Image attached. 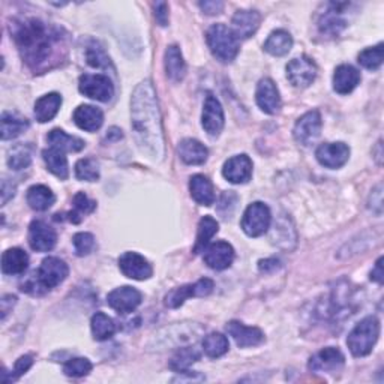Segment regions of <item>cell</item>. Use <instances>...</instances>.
Instances as JSON below:
<instances>
[{"label":"cell","instance_id":"cell-1","mask_svg":"<svg viewBox=\"0 0 384 384\" xmlns=\"http://www.w3.org/2000/svg\"><path fill=\"white\" fill-rule=\"evenodd\" d=\"M9 28L23 60L36 74L51 69L67 55V38L56 26L29 17L14 20Z\"/></svg>","mask_w":384,"mask_h":384},{"label":"cell","instance_id":"cell-2","mask_svg":"<svg viewBox=\"0 0 384 384\" xmlns=\"http://www.w3.org/2000/svg\"><path fill=\"white\" fill-rule=\"evenodd\" d=\"M131 126L138 149L153 161L164 157L162 122L155 87L150 80L140 83L131 98Z\"/></svg>","mask_w":384,"mask_h":384},{"label":"cell","instance_id":"cell-3","mask_svg":"<svg viewBox=\"0 0 384 384\" xmlns=\"http://www.w3.org/2000/svg\"><path fill=\"white\" fill-rule=\"evenodd\" d=\"M68 275L69 267L65 261L57 257H48L41 263L40 269L32 275V278L26 281L21 290L33 294V296H40V294L60 286Z\"/></svg>","mask_w":384,"mask_h":384},{"label":"cell","instance_id":"cell-4","mask_svg":"<svg viewBox=\"0 0 384 384\" xmlns=\"http://www.w3.org/2000/svg\"><path fill=\"white\" fill-rule=\"evenodd\" d=\"M380 337V322L373 317H365L359 324H356L347 338V345L354 357L368 356L374 350Z\"/></svg>","mask_w":384,"mask_h":384},{"label":"cell","instance_id":"cell-5","mask_svg":"<svg viewBox=\"0 0 384 384\" xmlns=\"http://www.w3.org/2000/svg\"><path fill=\"white\" fill-rule=\"evenodd\" d=\"M212 55L224 63L233 62L239 53V40L225 24H213L206 33Z\"/></svg>","mask_w":384,"mask_h":384},{"label":"cell","instance_id":"cell-6","mask_svg":"<svg viewBox=\"0 0 384 384\" xmlns=\"http://www.w3.org/2000/svg\"><path fill=\"white\" fill-rule=\"evenodd\" d=\"M272 215L264 203H252L242 218V230L249 237H260L271 228Z\"/></svg>","mask_w":384,"mask_h":384},{"label":"cell","instance_id":"cell-7","mask_svg":"<svg viewBox=\"0 0 384 384\" xmlns=\"http://www.w3.org/2000/svg\"><path fill=\"white\" fill-rule=\"evenodd\" d=\"M80 92L95 101L108 102L114 95V86L107 75L83 74L79 81Z\"/></svg>","mask_w":384,"mask_h":384},{"label":"cell","instance_id":"cell-8","mask_svg":"<svg viewBox=\"0 0 384 384\" xmlns=\"http://www.w3.org/2000/svg\"><path fill=\"white\" fill-rule=\"evenodd\" d=\"M213 288H215V284H213V281L209 278H203V279L197 281L196 284L177 287V288L171 290L167 296H165V306L176 310V308H179V306H182L185 303V300L189 298L209 296V294L213 291Z\"/></svg>","mask_w":384,"mask_h":384},{"label":"cell","instance_id":"cell-9","mask_svg":"<svg viewBox=\"0 0 384 384\" xmlns=\"http://www.w3.org/2000/svg\"><path fill=\"white\" fill-rule=\"evenodd\" d=\"M322 116L317 110L305 113L303 116L296 122L293 130L294 140L302 146H311L315 143V140L320 137L322 132Z\"/></svg>","mask_w":384,"mask_h":384},{"label":"cell","instance_id":"cell-10","mask_svg":"<svg viewBox=\"0 0 384 384\" xmlns=\"http://www.w3.org/2000/svg\"><path fill=\"white\" fill-rule=\"evenodd\" d=\"M317 77V65L308 56L293 59L287 65V79L294 87H308Z\"/></svg>","mask_w":384,"mask_h":384},{"label":"cell","instance_id":"cell-11","mask_svg":"<svg viewBox=\"0 0 384 384\" xmlns=\"http://www.w3.org/2000/svg\"><path fill=\"white\" fill-rule=\"evenodd\" d=\"M143 296L137 288L125 286L113 290L107 296V303L119 314H130L138 308L142 303Z\"/></svg>","mask_w":384,"mask_h":384},{"label":"cell","instance_id":"cell-12","mask_svg":"<svg viewBox=\"0 0 384 384\" xmlns=\"http://www.w3.org/2000/svg\"><path fill=\"white\" fill-rule=\"evenodd\" d=\"M201 125L210 137H218L221 134L224 128V110L221 102L218 101L216 96L208 95L206 101L203 106V114H201Z\"/></svg>","mask_w":384,"mask_h":384},{"label":"cell","instance_id":"cell-13","mask_svg":"<svg viewBox=\"0 0 384 384\" xmlns=\"http://www.w3.org/2000/svg\"><path fill=\"white\" fill-rule=\"evenodd\" d=\"M120 272L135 281H146L153 275L152 264L137 252H125L119 259Z\"/></svg>","mask_w":384,"mask_h":384},{"label":"cell","instance_id":"cell-14","mask_svg":"<svg viewBox=\"0 0 384 384\" xmlns=\"http://www.w3.org/2000/svg\"><path fill=\"white\" fill-rule=\"evenodd\" d=\"M317 161L327 169H341L350 158V147L345 143H324L315 150Z\"/></svg>","mask_w":384,"mask_h":384},{"label":"cell","instance_id":"cell-15","mask_svg":"<svg viewBox=\"0 0 384 384\" xmlns=\"http://www.w3.org/2000/svg\"><path fill=\"white\" fill-rule=\"evenodd\" d=\"M345 365V356L339 349L326 347L315 353L308 363V368L314 373H338Z\"/></svg>","mask_w":384,"mask_h":384},{"label":"cell","instance_id":"cell-16","mask_svg":"<svg viewBox=\"0 0 384 384\" xmlns=\"http://www.w3.org/2000/svg\"><path fill=\"white\" fill-rule=\"evenodd\" d=\"M203 259L213 271H225L233 264L235 249L228 242H215L203 251Z\"/></svg>","mask_w":384,"mask_h":384},{"label":"cell","instance_id":"cell-17","mask_svg":"<svg viewBox=\"0 0 384 384\" xmlns=\"http://www.w3.org/2000/svg\"><path fill=\"white\" fill-rule=\"evenodd\" d=\"M57 235L44 221H33L29 227V245L36 252H48L56 247Z\"/></svg>","mask_w":384,"mask_h":384},{"label":"cell","instance_id":"cell-18","mask_svg":"<svg viewBox=\"0 0 384 384\" xmlns=\"http://www.w3.org/2000/svg\"><path fill=\"white\" fill-rule=\"evenodd\" d=\"M222 176L230 183L242 185L251 181L252 177V161L248 155H236L230 158L222 169Z\"/></svg>","mask_w":384,"mask_h":384},{"label":"cell","instance_id":"cell-19","mask_svg":"<svg viewBox=\"0 0 384 384\" xmlns=\"http://www.w3.org/2000/svg\"><path fill=\"white\" fill-rule=\"evenodd\" d=\"M255 101L261 111L266 114H276L281 110V96L273 80L263 79L257 84Z\"/></svg>","mask_w":384,"mask_h":384},{"label":"cell","instance_id":"cell-20","mask_svg":"<svg viewBox=\"0 0 384 384\" xmlns=\"http://www.w3.org/2000/svg\"><path fill=\"white\" fill-rule=\"evenodd\" d=\"M349 6V4H329L322 20L318 23L320 32L329 36H338L347 26V21L342 18V16L345 8Z\"/></svg>","mask_w":384,"mask_h":384},{"label":"cell","instance_id":"cell-21","mask_svg":"<svg viewBox=\"0 0 384 384\" xmlns=\"http://www.w3.org/2000/svg\"><path fill=\"white\" fill-rule=\"evenodd\" d=\"M227 332L240 349L257 347L264 341V334L259 327H248L240 322H236V320L227 324Z\"/></svg>","mask_w":384,"mask_h":384},{"label":"cell","instance_id":"cell-22","mask_svg":"<svg viewBox=\"0 0 384 384\" xmlns=\"http://www.w3.org/2000/svg\"><path fill=\"white\" fill-rule=\"evenodd\" d=\"M261 21V16L257 11H248V9H240L237 11L232 24H233V33L236 35L237 40H248L255 32H257L259 26Z\"/></svg>","mask_w":384,"mask_h":384},{"label":"cell","instance_id":"cell-23","mask_svg":"<svg viewBox=\"0 0 384 384\" xmlns=\"http://www.w3.org/2000/svg\"><path fill=\"white\" fill-rule=\"evenodd\" d=\"M179 158H181L188 165H201L208 161L209 150L201 145L198 140L185 138L177 146Z\"/></svg>","mask_w":384,"mask_h":384},{"label":"cell","instance_id":"cell-24","mask_svg":"<svg viewBox=\"0 0 384 384\" xmlns=\"http://www.w3.org/2000/svg\"><path fill=\"white\" fill-rule=\"evenodd\" d=\"M75 125L87 132H95L104 123V114L94 106H80L74 111Z\"/></svg>","mask_w":384,"mask_h":384},{"label":"cell","instance_id":"cell-25","mask_svg":"<svg viewBox=\"0 0 384 384\" xmlns=\"http://www.w3.org/2000/svg\"><path fill=\"white\" fill-rule=\"evenodd\" d=\"M361 83V72L351 65H339L334 74V89L339 95L351 94Z\"/></svg>","mask_w":384,"mask_h":384},{"label":"cell","instance_id":"cell-26","mask_svg":"<svg viewBox=\"0 0 384 384\" xmlns=\"http://www.w3.org/2000/svg\"><path fill=\"white\" fill-rule=\"evenodd\" d=\"M165 72H167V77L174 81L179 83L185 79L186 75V63L183 60L182 51L177 45H170L165 50Z\"/></svg>","mask_w":384,"mask_h":384},{"label":"cell","instance_id":"cell-27","mask_svg":"<svg viewBox=\"0 0 384 384\" xmlns=\"http://www.w3.org/2000/svg\"><path fill=\"white\" fill-rule=\"evenodd\" d=\"M189 191L191 197L194 198L201 206H212L215 203V191L213 185L206 176L196 174L191 177L189 181Z\"/></svg>","mask_w":384,"mask_h":384},{"label":"cell","instance_id":"cell-28","mask_svg":"<svg viewBox=\"0 0 384 384\" xmlns=\"http://www.w3.org/2000/svg\"><path fill=\"white\" fill-rule=\"evenodd\" d=\"M62 106V96L56 92L47 94L35 102V118L40 123L53 120Z\"/></svg>","mask_w":384,"mask_h":384},{"label":"cell","instance_id":"cell-29","mask_svg":"<svg viewBox=\"0 0 384 384\" xmlns=\"http://www.w3.org/2000/svg\"><path fill=\"white\" fill-rule=\"evenodd\" d=\"M29 266V257L20 248L6 249L2 255V272L5 275H21Z\"/></svg>","mask_w":384,"mask_h":384},{"label":"cell","instance_id":"cell-30","mask_svg":"<svg viewBox=\"0 0 384 384\" xmlns=\"http://www.w3.org/2000/svg\"><path fill=\"white\" fill-rule=\"evenodd\" d=\"M43 158L45 161V165L50 173H53L56 177L62 179V181H67V179L69 177V167H68V159L65 157V152L50 147L43 152Z\"/></svg>","mask_w":384,"mask_h":384},{"label":"cell","instance_id":"cell-31","mask_svg":"<svg viewBox=\"0 0 384 384\" xmlns=\"http://www.w3.org/2000/svg\"><path fill=\"white\" fill-rule=\"evenodd\" d=\"M47 142H48L50 147L59 149L62 152H80L86 146L84 140H81L79 137H72V135L67 134L65 131L59 130V128H56V130H53V131H50V134L47 135Z\"/></svg>","mask_w":384,"mask_h":384},{"label":"cell","instance_id":"cell-32","mask_svg":"<svg viewBox=\"0 0 384 384\" xmlns=\"http://www.w3.org/2000/svg\"><path fill=\"white\" fill-rule=\"evenodd\" d=\"M26 198H28L29 206L38 212L48 210L56 201L53 191L45 185H33L32 188H29L28 197Z\"/></svg>","mask_w":384,"mask_h":384},{"label":"cell","instance_id":"cell-33","mask_svg":"<svg viewBox=\"0 0 384 384\" xmlns=\"http://www.w3.org/2000/svg\"><path fill=\"white\" fill-rule=\"evenodd\" d=\"M293 47V38L287 30L278 29L273 30L271 35H269L267 41L264 43V50L269 55L281 57L290 53V50Z\"/></svg>","mask_w":384,"mask_h":384},{"label":"cell","instance_id":"cell-34","mask_svg":"<svg viewBox=\"0 0 384 384\" xmlns=\"http://www.w3.org/2000/svg\"><path fill=\"white\" fill-rule=\"evenodd\" d=\"M29 128V120L20 118L18 114L11 113V111H4L2 113V140L6 142V140L17 138L21 135L26 130Z\"/></svg>","mask_w":384,"mask_h":384},{"label":"cell","instance_id":"cell-35","mask_svg":"<svg viewBox=\"0 0 384 384\" xmlns=\"http://www.w3.org/2000/svg\"><path fill=\"white\" fill-rule=\"evenodd\" d=\"M220 225H218L216 220L212 216H203L198 222V232H197V240L194 247V254H200L208 248L212 237L218 233Z\"/></svg>","mask_w":384,"mask_h":384},{"label":"cell","instance_id":"cell-36","mask_svg":"<svg viewBox=\"0 0 384 384\" xmlns=\"http://www.w3.org/2000/svg\"><path fill=\"white\" fill-rule=\"evenodd\" d=\"M200 351L196 347H191V345H183V347L179 349L170 361V369L176 371V373H182L186 371L189 366L194 365L197 361H200Z\"/></svg>","mask_w":384,"mask_h":384},{"label":"cell","instance_id":"cell-37","mask_svg":"<svg viewBox=\"0 0 384 384\" xmlns=\"http://www.w3.org/2000/svg\"><path fill=\"white\" fill-rule=\"evenodd\" d=\"M91 327H92L94 339L96 341H107L116 334V324H114L113 318H110L104 312H96L92 317Z\"/></svg>","mask_w":384,"mask_h":384},{"label":"cell","instance_id":"cell-38","mask_svg":"<svg viewBox=\"0 0 384 384\" xmlns=\"http://www.w3.org/2000/svg\"><path fill=\"white\" fill-rule=\"evenodd\" d=\"M8 167L12 170H24L32 162V150L28 145H17L8 152Z\"/></svg>","mask_w":384,"mask_h":384},{"label":"cell","instance_id":"cell-39","mask_svg":"<svg viewBox=\"0 0 384 384\" xmlns=\"http://www.w3.org/2000/svg\"><path fill=\"white\" fill-rule=\"evenodd\" d=\"M228 349L230 344L227 337H224L222 334H218V332L209 334L203 339V350L209 357H212V359L224 356L228 351Z\"/></svg>","mask_w":384,"mask_h":384},{"label":"cell","instance_id":"cell-40","mask_svg":"<svg viewBox=\"0 0 384 384\" xmlns=\"http://www.w3.org/2000/svg\"><path fill=\"white\" fill-rule=\"evenodd\" d=\"M96 209V201L89 198L84 192H79L74 197V212L68 213V220L74 224H80L83 216L92 213Z\"/></svg>","mask_w":384,"mask_h":384},{"label":"cell","instance_id":"cell-41","mask_svg":"<svg viewBox=\"0 0 384 384\" xmlns=\"http://www.w3.org/2000/svg\"><path fill=\"white\" fill-rule=\"evenodd\" d=\"M75 176L79 181L96 182L99 179V164L94 158H84L75 164Z\"/></svg>","mask_w":384,"mask_h":384},{"label":"cell","instance_id":"cell-42","mask_svg":"<svg viewBox=\"0 0 384 384\" xmlns=\"http://www.w3.org/2000/svg\"><path fill=\"white\" fill-rule=\"evenodd\" d=\"M383 57H384V48L383 44H378L373 48H366L359 55V63L371 71H375L383 65Z\"/></svg>","mask_w":384,"mask_h":384},{"label":"cell","instance_id":"cell-43","mask_svg":"<svg viewBox=\"0 0 384 384\" xmlns=\"http://www.w3.org/2000/svg\"><path fill=\"white\" fill-rule=\"evenodd\" d=\"M86 59L87 63L94 68H108L110 67V57L106 55L104 48L98 43H91V45L86 50Z\"/></svg>","mask_w":384,"mask_h":384},{"label":"cell","instance_id":"cell-44","mask_svg":"<svg viewBox=\"0 0 384 384\" xmlns=\"http://www.w3.org/2000/svg\"><path fill=\"white\" fill-rule=\"evenodd\" d=\"M92 371V363L89 359H84V357H75V359H71L63 366V373H65L68 377L72 378H80L87 375Z\"/></svg>","mask_w":384,"mask_h":384},{"label":"cell","instance_id":"cell-45","mask_svg":"<svg viewBox=\"0 0 384 384\" xmlns=\"http://www.w3.org/2000/svg\"><path fill=\"white\" fill-rule=\"evenodd\" d=\"M75 254L79 257H84L89 255L95 248V237L91 233H77L72 239Z\"/></svg>","mask_w":384,"mask_h":384},{"label":"cell","instance_id":"cell-46","mask_svg":"<svg viewBox=\"0 0 384 384\" xmlns=\"http://www.w3.org/2000/svg\"><path fill=\"white\" fill-rule=\"evenodd\" d=\"M33 365V357L32 356H23L16 362L14 371H12V380H17L18 377H21L23 374L28 373L30 369V366Z\"/></svg>","mask_w":384,"mask_h":384},{"label":"cell","instance_id":"cell-47","mask_svg":"<svg viewBox=\"0 0 384 384\" xmlns=\"http://www.w3.org/2000/svg\"><path fill=\"white\" fill-rule=\"evenodd\" d=\"M383 186L378 185L373 194L369 197V209H373V212H375L377 215H381L383 212Z\"/></svg>","mask_w":384,"mask_h":384},{"label":"cell","instance_id":"cell-48","mask_svg":"<svg viewBox=\"0 0 384 384\" xmlns=\"http://www.w3.org/2000/svg\"><path fill=\"white\" fill-rule=\"evenodd\" d=\"M153 8H155V18L158 24L165 28L169 24V5L165 2H158L153 5Z\"/></svg>","mask_w":384,"mask_h":384},{"label":"cell","instance_id":"cell-49","mask_svg":"<svg viewBox=\"0 0 384 384\" xmlns=\"http://www.w3.org/2000/svg\"><path fill=\"white\" fill-rule=\"evenodd\" d=\"M198 6L201 8V11L204 14L208 16H216L221 14L224 9V4L222 2H215V0H206V2H200Z\"/></svg>","mask_w":384,"mask_h":384},{"label":"cell","instance_id":"cell-50","mask_svg":"<svg viewBox=\"0 0 384 384\" xmlns=\"http://www.w3.org/2000/svg\"><path fill=\"white\" fill-rule=\"evenodd\" d=\"M279 266H281V261L276 260V259H266V260H261L259 263V269L264 273L275 272L276 269H279Z\"/></svg>","mask_w":384,"mask_h":384},{"label":"cell","instance_id":"cell-51","mask_svg":"<svg viewBox=\"0 0 384 384\" xmlns=\"http://www.w3.org/2000/svg\"><path fill=\"white\" fill-rule=\"evenodd\" d=\"M16 196V185L9 183L6 179L2 182V206H5V204Z\"/></svg>","mask_w":384,"mask_h":384},{"label":"cell","instance_id":"cell-52","mask_svg":"<svg viewBox=\"0 0 384 384\" xmlns=\"http://www.w3.org/2000/svg\"><path fill=\"white\" fill-rule=\"evenodd\" d=\"M371 279L375 281L378 284H383L384 281V272H383V257H380L374 266L373 271H371Z\"/></svg>","mask_w":384,"mask_h":384},{"label":"cell","instance_id":"cell-53","mask_svg":"<svg viewBox=\"0 0 384 384\" xmlns=\"http://www.w3.org/2000/svg\"><path fill=\"white\" fill-rule=\"evenodd\" d=\"M16 302H17L16 296H5L2 299V320L6 318L8 312L12 310V306L16 305Z\"/></svg>","mask_w":384,"mask_h":384},{"label":"cell","instance_id":"cell-54","mask_svg":"<svg viewBox=\"0 0 384 384\" xmlns=\"http://www.w3.org/2000/svg\"><path fill=\"white\" fill-rule=\"evenodd\" d=\"M114 135H116V140H119V138H122L123 137V134H122V131L120 130H118V128H111V130L108 131V134H107V138L108 140H111Z\"/></svg>","mask_w":384,"mask_h":384}]
</instances>
